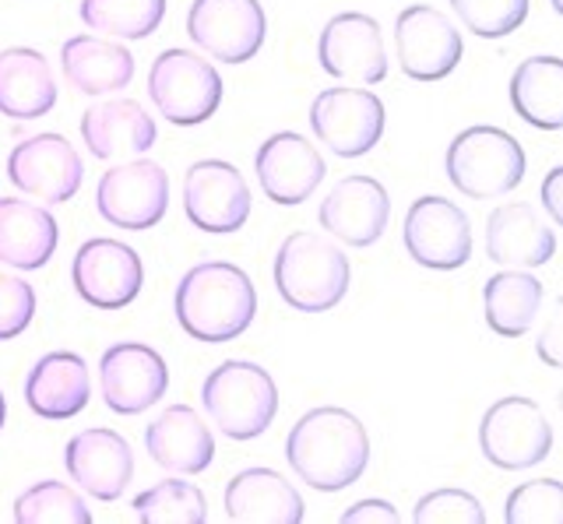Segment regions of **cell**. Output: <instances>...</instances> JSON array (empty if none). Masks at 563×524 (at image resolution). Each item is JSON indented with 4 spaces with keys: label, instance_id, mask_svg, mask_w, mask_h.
Instances as JSON below:
<instances>
[{
    "label": "cell",
    "instance_id": "1",
    "mask_svg": "<svg viewBox=\"0 0 563 524\" xmlns=\"http://www.w3.org/2000/svg\"><path fill=\"white\" fill-rule=\"evenodd\" d=\"M286 461L317 493H339L363 479L369 465V436L349 409L321 405L299 415L289 430Z\"/></svg>",
    "mask_w": 563,
    "mask_h": 524
},
{
    "label": "cell",
    "instance_id": "2",
    "mask_svg": "<svg viewBox=\"0 0 563 524\" xmlns=\"http://www.w3.org/2000/svg\"><path fill=\"white\" fill-rule=\"evenodd\" d=\"M176 321L198 342H233L257 317V289L240 265L201 260L176 286Z\"/></svg>",
    "mask_w": 563,
    "mask_h": 524
},
{
    "label": "cell",
    "instance_id": "3",
    "mask_svg": "<svg viewBox=\"0 0 563 524\" xmlns=\"http://www.w3.org/2000/svg\"><path fill=\"white\" fill-rule=\"evenodd\" d=\"M349 257L317 233H292L275 254V289L299 313L334 310L349 292Z\"/></svg>",
    "mask_w": 563,
    "mask_h": 524
},
{
    "label": "cell",
    "instance_id": "4",
    "mask_svg": "<svg viewBox=\"0 0 563 524\" xmlns=\"http://www.w3.org/2000/svg\"><path fill=\"white\" fill-rule=\"evenodd\" d=\"M201 405L229 441H254L278 415L275 377L257 363L225 359L205 377Z\"/></svg>",
    "mask_w": 563,
    "mask_h": 524
},
{
    "label": "cell",
    "instance_id": "5",
    "mask_svg": "<svg viewBox=\"0 0 563 524\" xmlns=\"http://www.w3.org/2000/svg\"><path fill=\"white\" fill-rule=\"evenodd\" d=\"M448 180L472 201L507 198L525 180V148L504 127H468L448 148Z\"/></svg>",
    "mask_w": 563,
    "mask_h": 524
},
{
    "label": "cell",
    "instance_id": "6",
    "mask_svg": "<svg viewBox=\"0 0 563 524\" xmlns=\"http://www.w3.org/2000/svg\"><path fill=\"white\" fill-rule=\"evenodd\" d=\"M219 67L194 49H163L148 71V96L155 110L176 127H198L222 107Z\"/></svg>",
    "mask_w": 563,
    "mask_h": 524
},
{
    "label": "cell",
    "instance_id": "7",
    "mask_svg": "<svg viewBox=\"0 0 563 524\" xmlns=\"http://www.w3.org/2000/svg\"><path fill=\"white\" fill-rule=\"evenodd\" d=\"M479 450L489 465L504 471H525L550 458L553 426L532 398L507 394L493 401L479 423Z\"/></svg>",
    "mask_w": 563,
    "mask_h": 524
},
{
    "label": "cell",
    "instance_id": "8",
    "mask_svg": "<svg viewBox=\"0 0 563 524\" xmlns=\"http://www.w3.org/2000/svg\"><path fill=\"white\" fill-rule=\"evenodd\" d=\"M96 208L117 230H134V233L152 230L169 212L166 169L145 159V155L106 169L96 190Z\"/></svg>",
    "mask_w": 563,
    "mask_h": 524
},
{
    "label": "cell",
    "instance_id": "9",
    "mask_svg": "<svg viewBox=\"0 0 563 524\" xmlns=\"http://www.w3.org/2000/svg\"><path fill=\"white\" fill-rule=\"evenodd\" d=\"M387 124L384 102L363 85H339L324 89L310 107V131L339 159H360L374 152Z\"/></svg>",
    "mask_w": 563,
    "mask_h": 524
},
{
    "label": "cell",
    "instance_id": "10",
    "mask_svg": "<svg viewBox=\"0 0 563 524\" xmlns=\"http://www.w3.org/2000/svg\"><path fill=\"white\" fill-rule=\"evenodd\" d=\"M187 36L201 54L222 64H246L268 36L261 0H194L187 11Z\"/></svg>",
    "mask_w": 563,
    "mask_h": 524
},
{
    "label": "cell",
    "instance_id": "11",
    "mask_svg": "<svg viewBox=\"0 0 563 524\" xmlns=\"http://www.w3.org/2000/svg\"><path fill=\"white\" fill-rule=\"evenodd\" d=\"M405 250L430 271H457L472 257V222L451 198L422 194L405 215Z\"/></svg>",
    "mask_w": 563,
    "mask_h": 524
},
{
    "label": "cell",
    "instance_id": "12",
    "mask_svg": "<svg viewBox=\"0 0 563 524\" xmlns=\"http://www.w3.org/2000/svg\"><path fill=\"white\" fill-rule=\"evenodd\" d=\"M70 282H75V292L88 306L123 310L141 296L145 265L128 243L96 236L78 247L75 265H70Z\"/></svg>",
    "mask_w": 563,
    "mask_h": 524
},
{
    "label": "cell",
    "instance_id": "13",
    "mask_svg": "<svg viewBox=\"0 0 563 524\" xmlns=\"http://www.w3.org/2000/svg\"><path fill=\"white\" fill-rule=\"evenodd\" d=\"M395 54L398 67L412 81H444L462 64L465 43L444 11L412 4L395 22Z\"/></svg>",
    "mask_w": 563,
    "mask_h": 524
},
{
    "label": "cell",
    "instance_id": "14",
    "mask_svg": "<svg viewBox=\"0 0 563 524\" xmlns=\"http://www.w3.org/2000/svg\"><path fill=\"white\" fill-rule=\"evenodd\" d=\"M99 391L117 415H141L169 391V366L152 345L117 342L99 359Z\"/></svg>",
    "mask_w": 563,
    "mask_h": 524
},
{
    "label": "cell",
    "instance_id": "15",
    "mask_svg": "<svg viewBox=\"0 0 563 524\" xmlns=\"http://www.w3.org/2000/svg\"><path fill=\"white\" fill-rule=\"evenodd\" d=\"M184 212L201 233H236L251 219V183L225 159H201L184 177Z\"/></svg>",
    "mask_w": 563,
    "mask_h": 524
},
{
    "label": "cell",
    "instance_id": "16",
    "mask_svg": "<svg viewBox=\"0 0 563 524\" xmlns=\"http://www.w3.org/2000/svg\"><path fill=\"white\" fill-rule=\"evenodd\" d=\"M8 180L43 204H64L81 190L85 166L64 134H35L11 148Z\"/></svg>",
    "mask_w": 563,
    "mask_h": 524
},
{
    "label": "cell",
    "instance_id": "17",
    "mask_svg": "<svg viewBox=\"0 0 563 524\" xmlns=\"http://www.w3.org/2000/svg\"><path fill=\"white\" fill-rule=\"evenodd\" d=\"M321 67L345 85H377L387 78L384 32L363 11H342L321 29L317 40Z\"/></svg>",
    "mask_w": 563,
    "mask_h": 524
},
{
    "label": "cell",
    "instance_id": "18",
    "mask_svg": "<svg viewBox=\"0 0 563 524\" xmlns=\"http://www.w3.org/2000/svg\"><path fill=\"white\" fill-rule=\"evenodd\" d=\"M64 468L81 493L102 503H113L128 493V486L134 479V450L117 430L92 426L67 441Z\"/></svg>",
    "mask_w": 563,
    "mask_h": 524
},
{
    "label": "cell",
    "instance_id": "19",
    "mask_svg": "<svg viewBox=\"0 0 563 524\" xmlns=\"http://www.w3.org/2000/svg\"><path fill=\"white\" fill-rule=\"evenodd\" d=\"M257 183L264 190V198H272L275 204H303L317 187L324 183V159L321 152L296 131H278L264 142L254 155Z\"/></svg>",
    "mask_w": 563,
    "mask_h": 524
},
{
    "label": "cell",
    "instance_id": "20",
    "mask_svg": "<svg viewBox=\"0 0 563 524\" xmlns=\"http://www.w3.org/2000/svg\"><path fill=\"white\" fill-rule=\"evenodd\" d=\"M317 219L345 247H369L391 222V198L374 177H345L321 201Z\"/></svg>",
    "mask_w": 563,
    "mask_h": 524
},
{
    "label": "cell",
    "instance_id": "21",
    "mask_svg": "<svg viewBox=\"0 0 563 524\" xmlns=\"http://www.w3.org/2000/svg\"><path fill=\"white\" fill-rule=\"evenodd\" d=\"M556 254L553 225L536 204L507 201L486 219V257L500 268H542Z\"/></svg>",
    "mask_w": 563,
    "mask_h": 524
},
{
    "label": "cell",
    "instance_id": "22",
    "mask_svg": "<svg viewBox=\"0 0 563 524\" xmlns=\"http://www.w3.org/2000/svg\"><path fill=\"white\" fill-rule=\"evenodd\" d=\"M225 517L236 524H299L307 514L299 489L275 468H243L222 493Z\"/></svg>",
    "mask_w": 563,
    "mask_h": 524
},
{
    "label": "cell",
    "instance_id": "23",
    "mask_svg": "<svg viewBox=\"0 0 563 524\" xmlns=\"http://www.w3.org/2000/svg\"><path fill=\"white\" fill-rule=\"evenodd\" d=\"M155 120L134 99H110L85 110L81 116V142L96 159H137L155 145Z\"/></svg>",
    "mask_w": 563,
    "mask_h": 524
},
{
    "label": "cell",
    "instance_id": "24",
    "mask_svg": "<svg viewBox=\"0 0 563 524\" xmlns=\"http://www.w3.org/2000/svg\"><path fill=\"white\" fill-rule=\"evenodd\" d=\"M148 458L173 476H198L216 458V436L190 405H169L145 430Z\"/></svg>",
    "mask_w": 563,
    "mask_h": 524
},
{
    "label": "cell",
    "instance_id": "25",
    "mask_svg": "<svg viewBox=\"0 0 563 524\" xmlns=\"http://www.w3.org/2000/svg\"><path fill=\"white\" fill-rule=\"evenodd\" d=\"M92 380L78 353H46L25 377V405L49 423H64L88 409Z\"/></svg>",
    "mask_w": 563,
    "mask_h": 524
},
{
    "label": "cell",
    "instance_id": "26",
    "mask_svg": "<svg viewBox=\"0 0 563 524\" xmlns=\"http://www.w3.org/2000/svg\"><path fill=\"white\" fill-rule=\"evenodd\" d=\"M60 225L43 204L22 198H0V265L18 271H40L57 254Z\"/></svg>",
    "mask_w": 563,
    "mask_h": 524
},
{
    "label": "cell",
    "instance_id": "27",
    "mask_svg": "<svg viewBox=\"0 0 563 524\" xmlns=\"http://www.w3.org/2000/svg\"><path fill=\"white\" fill-rule=\"evenodd\" d=\"M57 107V81L40 49H0V113L11 120H40Z\"/></svg>",
    "mask_w": 563,
    "mask_h": 524
},
{
    "label": "cell",
    "instance_id": "28",
    "mask_svg": "<svg viewBox=\"0 0 563 524\" xmlns=\"http://www.w3.org/2000/svg\"><path fill=\"white\" fill-rule=\"evenodd\" d=\"M67 85L81 96H110L128 89L134 78V57L128 46L106 36H70L60 49Z\"/></svg>",
    "mask_w": 563,
    "mask_h": 524
},
{
    "label": "cell",
    "instance_id": "29",
    "mask_svg": "<svg viewBox=\"0 0 563 524\" xmlns=\"http://www.w3.org/2000/svg\"><path fill=\"white\" fill-rule=\"evenodd\" d=\"M510 107L528 127H563V64L560 57H528L510 75Z\"/></svg>",
    "mask_w": 563,
    "mask_h": 524
},
{
    "label": "cell",
    "instance_id": "30",
    "mask_svg": "<svg viewBox=\"0 0 563 524\" xmlns=\"http://www.w3.org/2000/svg\"><path fill=\"white\" fill-rule=\"evenodd\" d=\"M545 300V289L536 275L504 268L483 286V306L486 324L497 331L500 338H521L539 321V310Z\"/></svg>",
    "mask_w": 563,
    "mask_h": 524
},
{
    "label": "cell",
    "instance_id": "31",
    "mask_svg": "<svg viewBox=\"0 0 563 524\" xmlns=\"http://www.w3.org/2000/svg\"><path fill=\"white\" fill-rule=\"evenodd\" d=\"M81 22L110 40H148L166 19V0H81Z\"/></svg>",
    "mask_w": 563,
    "mask_h": 524
},
{
    "label": "cell",
    "instance_id": "32",
    "mask_svg": "<svg viewBox=\"0 0 563 524\" xmlns=\"http://www.w3.org/2000/svg\"><path fill=\"white\" fill-rule=\"evenodd\" d=\"M134 517L145 524H205L208 500L187 479H163L134 497Z\"/></svg>",
    "mask_w": 563,
    "mask_h": 524
},
{
    "label": "cell",
    "instance_id": "33",
    "mask_svg": "<svg viewBox=\"0 0 563 524\" xmlns=\"http://www.w3.org/2000/svg\"><path fill=\"white\" fill-rule=\"evenodd\" d=\"M14 521L18 524H88L92 511H88L85 497L75 486L43 479L29 486L22 497L14 500Z\"/></svg>",
    "mask_w": 563,
    "mask_h": 524
},
{
    "label": "cell",
    "instance_id": "34",
    "mask_svg": "<svg viewBox=\"0 0 563 524\" xmlns=\"http://www.w3.org/2000/svg\"><path fill=\"white\" fill-rule=\"evenodd\" d=\"M451 11L472 36L504 40L528 19V0H451Z\"/></svg>",
    "mask_w": 563,
    "mask_h": 524
},
{
    "label": "cell",
    "instance_id": "35",
    "mask_svg": "<svg viewBox=\"0 0 563 524\" xmlns=\"http://www.w3.org/2000/svg\"><path fill=\"white\" fill-rule=\"evenodd\" d=\"M507 524H560L563 521V482L536 479L518 486L504 503Z\"/></svg>",
    "mask_w": 563,
    "mask_h": 524
},
{
    "label": "cell",
    "instance_id": "36",
    "mask_svg": "<svg viewBox=\"0 0 563 524\" xmlns=\"http://www.w3.org/2000/svg\"><path fill=\"white\" fill-rule=\"evenodd\" d=\"M416 524H486V511L479 497L468 489H433L412 511Z\"/></svg>",
    "mask_w": 563,
    "mask_h": 524
},
{
    "label": "cell",
    "instance_id": "37",
    "mask_svg": "<svg viewBox=\"0 0 563 524\" xmlns=\"http://www.w3.org/2000/svg\"><path fill=\"white\" fill-rule=\"evenodd\" d=\"M35 317V289L25 278L0 271V342L18 338Z\"/></svg>",
    "mask_w": 563,
    "mask_h": 524
},
{
    "label": "cell",
    "instance_id": "38",
    "mask_svg": "<svg viewBox=\"0 0 563 524\" xmlns=\"http://www.w3.org/2000/svg\"><path fill=\"white\" fill-rule=\"evenodd\" d=\"M369 521H380V524H398L401 514L395 511L387 500H360L352 503L349 511L342 514V524H369Z\"/></svg>",
    "mask_w": 563,
    "mask_h": 524
},
{
    "label": "cell",
    "instance_id": "39",
    "mask_svg": "<svg viewBox=\"0 0 563 524\" xmlns=\"http://www.w3.org/2000/svg\"><path fill=\"white\" fill-rule=\"evenodd\" d=\"M560 177H563V169H560V166H553L550 172H545V180H542V208H545V212H550V225H560V222H563Z\"/></svg>",
    "mask_w": 563,
    "mask_h": 524
},
{
    "label": "cell",
    "instance_id": "40",
    "mask_svg": "<svg viewBox=\"0 0 563 524\" xmlns=\"http://www.w3.org/2000/svg\"><path fill=\"white\" fill-rule=\"evenodd\" d=\"M556 345H560V321H550L545 324V331L539 335L536 342V353L545 366H553V370H560V353H556Z\"/></svg>",
    "mask_w": 563,
    "mask_h": 524
},
{
    "label": "cell",
    "instance_id": "41",
    "mask_svg": "<svg viewBox=\"0 0 563 524\" xmlns=\"http://www.w3.org/2000/svg\"><path fill=\"white\" fill-rule=\"evenodd\" d=\"M4 419H8V401H4V391H0V430H4Z\"/></svg>",
    "mask_w": 563,
    "mask_h": 524
},
{
    "label": "cell",
    "instance_id": "42",
    "mask_svg": "<svg viewBox=\"0 0 563 524\" xmlns=\"http://www.w3.org/2000/svg\"><path fill=\"white\" fill-rule=\"evenodd\" d=\"M550 4H553V11H556V14L563 11V0H550Z\"/></svg>",
    "mask_w": 563,
    "mask_h": 524
}]
</instances>
